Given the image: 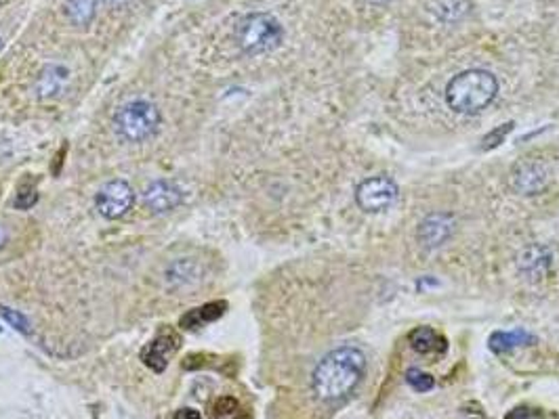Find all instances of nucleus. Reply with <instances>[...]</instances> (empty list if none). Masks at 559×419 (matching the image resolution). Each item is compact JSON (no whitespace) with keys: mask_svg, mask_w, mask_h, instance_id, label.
Segmentation results:
<instances>
[{"mask_svg":"<svg viewBox=\"0 0 559 419\" xmlns=\"http://www.w3.org/2000/svg\"><path fill=\"white\" fill-rule=\"evenodd\" d=\"M366 373V355L357 346H339L328 353L311 373V390L322 403L347 398Z\"/></svg>","mask_w":559,"mask_h":419,"instance_id":"1","label":"nucleus"},{"mask_svg":"<svg viewBox=\"0 0 559 419\" xmlns=\"http://www.w3.org/2000/svg\"><path fill=\"white\" fill-rule=\"evenodd\" d=\"M499 94V80L488 69H465L456 74L446 86L448 107L463 116H475L495 103Z\"/></svg>","mask_w":559,"mask_h":419,"instance_id":"2","label":"nucleus"},{"mask_svg":"<svg viewBox=\"0 0 559 419\" xmlns=\"http://www.w3.org/2000/svg\"><path fill=\"white\" fill-rule=\"evenodd\" d=\"M284 40L282 23L270 13H250L236 27V42L244 55H265Z\"/></svg>","mask_w":559,"mask_h":419,"instance_id":"3","label":"nucleus"},{"mask_svg":"<svg viewBox=\"0 0 559 419\" xmlns=\"http://www.w3.org/2000/svg\"><path fill=\"white\" fill-rule=\"evenodd\" d=\"M162 114L158 105L152 101H130L124 103L114 116V128L116 132L128 143H143L160 130Z\"/></svg>","mask_w":559,"mask_h":419,"instance_id":"4","label":"nucleus"},{"mask_svg":"<svg viewBox=\"0 0 559 419\" xmlns=\"http://www.w3.org/2000/svg\"><path fill=\"white\" fill-rule=\"evenodd\" d=\"M400 197L398 183L387 174H377V177H368L355 187V203L359 210H364L366 214H379L389 210Z\"/></svg>","mask_w":559,"mask_h":419,"instance_id":"5","label":"nucleus"},{"mask_svg":"<svg viewBox=\"0 0 559 419\" xmlns=\"http://www.w3.org/2000/svg\"><path fill=\"white\" fill-rule=\"evenodd\" d=\"M135 203V191L126 181L116 179L106 183L95 195V207L108 220L122 218Z\"/></svg>","mask_w":559,"mask_h":419,"instance_id":"6","label":"nucleus"},{"mask_svg":"<svg viewBox=\"0 0 559 419\" xmlns=\"http://www.w3.org/2000/svg\"><path fill=\"white\" fill-rule=\"evenodd\" d=\"M181 348V335L173 327H162L156 338L141 348V361L147 369L154 373H162L169 367L171 359L179 353Z\"/></svg>","mask_w":559,"mask_h":419,"instance_id":"7","label":"nucleus"},{"mask_svg":"<svg viewBox=\"0 0 559 419\" xmlns=\"http://www.w3.org/2000/svg\"><path fill=\"white\" fill-rule=\"evenodd\" d=\"M183 189L173 183V181H152L143 193H141V199H143V205L150 210L154 214H167V212H173L175 207H179L183 203Z\"/></svg>","mask_w":559,"mask_h":419,"instance_id":"8","label":"nucleus"},{"mask_svg":"<svg viewBox=\"0 0 559 419\" xmlns=\"http://www.w3.org/2000/svg\"><path fill=\"white\" fill-rule=\"evenodd\" d=\"M454 229H456V220L452 214L433 212L420 220L416 229V239L423 248L436 250V248H442L444 243H448V239L454 235Z\"/></svg>","mask_w":559,"mask_h":419,"instance_id":"9","label":"nucleus"},{"mask_svg":"<svg viewBox=\"0 0 559 419\" xmlns=\"http://www.w3.org/2000/svg\"><path fill=\"white\" fill-rule=\"evenodd\" d=\"M68 84H70V69L59 63H49L38 72L34 86H32V92L43 103L55 101L65 92Z\"/></svg>","mask_w":559,"mask_h":419,"instance_id":"10","label":"nucleus"},{"mask_svg":"<svg viewBox=\"0 0 559 419\" xmlns=\"http://www.w3.org/2000/svg\"><path fill=\"white\" fill-rule=\"evenodd\" d=\"M204 275L206 268L198 258H177L164 270V281L173 290H185L198 285Z\"/></svg>","mask_w":559,"mask_h":419,"instance_id":"11","label":"nucleus"},{"mask_svg":"<svg viewBox=\"0 0 559 419\" xmlns=\"http://www.w3.org/2000/svg\"><path fill=\"white\" fill-rule=\"evenodd\" d=\"M547 183H549L547 170L534 162H528V164L523 162L515 166L511 174V185L521 195H538L540 191H545Z\"/></svg>","mask_w":559,"mask_h":419,"instance_id":"12","label":"nucleus"},{"mask_svg":"<svg viewBox=\"0 0 559 419\" xmlns=\"http://www.w3.org/2000/svg\"><path fill=\"white\" fill-rule=\"evenodd\" d=\"M551 260H553L551 250L540 246V243H534V246L521 250V254L517 256V268L528 279H540L549 272Z\"/></svg>","mask_w":559,"mask_h":419,"instance_id":"13","label":"nucleus"},{"mask_svg":"<svg viewBox=\"0 0 559 419\" xmlns=\"http://www.w3.org/2000/svg\"><path fill=\"white\" fill-rule=\"evenodd\" d=\"M408 342L414 353L425 357H440L446 353V338L433 327H427V325L412 329L408 333Z\"/></svg>","mask_w":559,"mask_h":419,"instance_id":"14","label":"nucleus"},{"mask_svg":"<svg viewBox=\"0 0 559 419\" xmlns=\"http://www.w3.org/2000/svg\"><path fill=\"white\" fill-rule=\"evenodd\" d=\"M227 310V302L225 300H215V302H206L202 306H195L191 310H187L183 317L179 319V325L181 329H198V327H204L209 323H215L217 319H221Z\"/></svg>","mask_w":559,"mask_h":419,"instance_id":"15","label":"nucleus"},{"mask_svg":"<svg viewBox=\"0 0 559 419\" xmlns=\"http://www.w3.org/2000/svg\"><path fill=\"white\" fill-rule=\"evenodd\" d=\"M490 344V351L497 353V355H503V353H511L519 346H530V344H536V335L523 331V329H513V331H495L488 340Z\"/></svg>","mask_w":559,"mask_h":419,"instance_id":"16","label":"nucleus"},{"mask_svg":"<svg viewBox=\"0 0 559 419\" xmlns=\"http://www.w3.org/2000/svg\"><path fill=\"white\" fill-rule=\"evenodd\" d=\"M97 3L99 0H68L65 3V17L78 27L88 25L97 15Z\"/></svg>","mask_w":559,"mask_h":419,"instance_id":"17","label":"nucleus"},{"mask_svg":"<svg viewBox=\"0 0 559 419\" xmlns=\"http://www.w3.org/2000/svg\"><path fill=\"white\" fill-rule=\"evenodd\" d=\"M211 417H213V419H252V417L240 407V401L234 398V396H219V398L213 403Z\"/></svg>","mask_w":559,"mask_h":419,"instance_id":"18","label":"nucleus"},{"mask_svg":"<svg viewBox=\"0 0 559 419\" xmlns=\"http://www.w3.org/2000/svg\"><path fill=\"white\" fill-rule=\"evenodd\" d=\"M406 381H408V386L414 392H429V390L436 388V379L429 373H425V371H420L416 367L406 371Z\"/></svg>","mask_w":559,"mask_h":419,"instance_id":"19","label":"nucleus"},{"mask_svg":"<svg viewBox=\"0 0 559 419\" xmlns=\"http://www.w3.org/2000/svg\"><path fill=\"white\" fill-rule=\"evenodd\" d=\"M0 317H3L13 329H17L19 333H23V335H29L32 333V325H29V321H27V317L25 314H21L19 310H13V308H9V306H5V304H0Z\"/></svg>","mask_w":559,"mask_h":419,"instance_id":"20","label":"nucleus"},{"mask_svg":"<svg viewBox=\"0 0 559 419\" xmlns=\"http://www.w3.org/2000/svg\"><path fill=\"white\" fill-rule=\"evenodd\" d=\"M513 122H505V124H501L499 128H495V130H490L486 136H484V141H481V151H490V149H497L499 145H503L505 143V138H507V134L513 130Z\"/></svg>","mask_w":559,"mask_h":419,"instance_id":"21","label":"nucleus"},{"mask_svg":"<svg viewBox=\"0 0 559 419\" xmlns=\"http://www.w3.org/2000/svg\"><path fill=\"white\" fill-rule=\"evenodd\" d=\"M36 201H38V191L32 185H21L15 193L13 205L17 210H29L32 205H36Z\"/></svg>","mask_w":559,"mask_h":419,"instance_id":"22","label":"nucleus"},{"mask_svg":"<svg viewBox=\"0 0 559 419\" xmlns=\"http://www.w3.org/2000/svg\"><path fill=\"white\" fill-rule=\"evenodd\" d=\"M460 5H467V0H454V5H448V0H442V3H440V9H438L440 19L454 21V19H460L463 15H467V13H463V11H456V7H460Z\"/></svg>","mask_w":559,"mask_h":419,"instance_id":"23","label":"nucleus"},{"mask_svg":"<svg viewBox=\"0 0 559 419\" xmlns=\"http://www.w3.org/2000/svg\"><path fill=\"white\" fill-rule=\"evenodd\" d=\"M540 417H543L540 413H536L534 409H528V407H517L507 415V419H540Z\"/></svg>","mask_w":559,"mask_h":419,"instance_id":"24","label":"nucleus"},{"mask_svg":"<svg viewBox=\"0 0 559 419\" xmlns=\"http://www.w3.org/2000/svg\"><path fill=\"white\" fill-rule=\"evenodd\" d=\"M173 419H202V415H200V411H195L191 407H183L175 413Z\"/></svg>","mask_w":559,"mask_h":419,"instance_id":"25","label":"nucleus"},{"mask_svg":"<svg viewBox=\"0 0 559 419\" xmlns=\"http://www.w3.org/2000/svg\"><path fill=\"white\" fill-rule=\"evenodd\" d=\"M65 153H68V145H61L59 151H57V155H55V162H53V174H55V177H59V174H61V166H63Z\"/></svg>","mask_w":559,"mask_h":419,"instance_id":"26","label":"nucleus"},{"mask_svg":"<svg viewBox=\"0 0 559 419\" xmlns=\"http://www.w3.org/2000/svg\"><path fill=\"white\" fill-rule=\"evenodd\" d=\"M460 419H488L486 415H484V411H467V409H463V413H460Z\"/></svg>","mask_w":559,"mask_h":419,"instance_id":"27","label":"nucleus"},{"mask_svg":"<svg viewBox=\"0 0 559 419\" xmlns=\"http://www.w3.org/2000/svg\"><path fill=\"white\" fill-rule=\"evenodd\" d=\"M7 241H9V231L3 223H0V250L7 246Z\"/></svg>","mask_w":559,"mask_h":419,"instance_id":"28","label":"nucleus"},{"mask_svg":"<svg viewBox=\"0 0 559 419\" xmlns=\"http://www.w3.org/2000/svg\"><path fill=\"white\" fill-rule=\"evenodd\" d=\"M128 0H106V5L110 7V9H118V7H122V5H126Z\"/></svg>","mask_w":559,"mask_h":419,"instance_id":"29","label":"nucleus"},{"mask_svg":"<svg viewBox=\"0 0 559 419\" xmlns=\"http://www.w3.org/2000/svg\"><path fill=\"white\" fill-rule=\"evenodd\" d=\"M370 5H385V3H389V0H368Z\"/></svg>","mask_w":559,"mask_h":419,"instance_id":"30","label":"nucleus"},{"mask_svg":"<svg viewBox=\"0 0 559 419\" xmlns=\"http://www.w3.org/2000/svg\"><path fill=\"white\" fill-rule=\"evenodd\" d=\"M3 3H7V0H0V5H3Z\"/></svg>","mask_w":559,"mask_h":419,"instance_id":"31","label":"nucleus"},{"mask_svg":"<svg viewBox=\"0 0 559 419\" xmlns=\"http://www.w3.org/2000/svg\"><path fill=\"white\" fill-rule=\"evenodd\" d=\"M0 49H3V45H0Z\"/></svg>","mask_w":559,"mask_h":419,"instance_id":"32","label":"nucleus"}]
</instances>
